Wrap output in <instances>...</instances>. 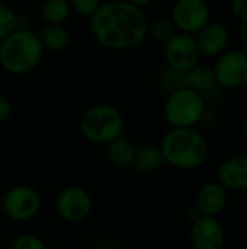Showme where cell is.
Masks as SVG:
<instances>
[{
	"mask_svg": "<svg viewBox=\"0 0 247 249\" xmlns=\"http://www.w3.org/2000/svg\"><path fill=\"white\" fill-rule=\"evenodd\" d=\"M92 36L106 50L128 51L140 47L148 35V19L144 10L131 1L100 3L89 20Z\"/></svg>",
	"mask_w": 247,
	"mask_h": 249,
	"instance_id": "cell-1",
	"label": "cell"
},
{
	"mask_svg": "<svg viewBox=\"0 0 247 249\" xmlns=\"http://www.w3.org/2000/svg\"><path fill=\"white\" fill-rule=\"evenodd\" d=\"M165 163L182 169L194 171L201 168L208 159V142L197 128H170L159 146Z\"/></svg>",
	"mask_w": 247,
	"mask_h": 249,
	"instance_id": "cell-2",
	"label": "cell"
},
{
	"mask_svg": "<svg viewBox=\"0 0 247 249\" xmlns=\"http://www.w3.org/2000/svg\"><path fill=\"white\" fill-rule=\"evenodd\" d=\"M44 48L38 34L28 28H17L0 42V67L12 76H23L38 67Z\"/></svg>",
	"mask_w": 247,
	"mask_h": 249,
	"instance_id": "cell-3",
	"label": "cell"
},
{
	"mask_svg": "<svg viewBox=\"0 0 247 249\" xmlns=\"http://www.w3.org/2000/svg\"><path fill=\"white\" fill-rule=\"evenodd\" d=\"M125 118L122 112L111 104H96L89 107L79 121V130L84 140L92 144L108 146L122 137Z\"/></svg>",
	"mask_w": 247,
	"mask_h": 249,
	"instance_id": "cell-4",
	"label": "cell"
},
{
	"mask_svg": "<svg viewBox=\"0 0 247 249\" xmlns=\"http://www.w3.org/2000/svg\"><path fill=\"white\" fill-rule=\"evenodd\" d=\"M205 98L188 88L167 95L163 105L165 120L172 128H195L205 117Z\"/></svg>",
	"mask_w": 247,
	"mask_h": 249,
	"instance_id": "cell-5",
	"label": "cell"
},
{
	"mask_svg": "<svg viewBox=\"0 0 247 249\" xmlns=\"http://www.w3.org/2000/svg\"><path fill=\"white\" fill-rule=\"evenodd\" d=\"M211 9L204 0H179L173 4L170 20L179 34L197 35L211 20Z\"/></svg>",
	"mask_w": 247,
	"mask_h": 249,
	"instance_id": "cell-6",
	"label": "cell"
},
{
	"mask_svg": "<svg viewBox=\"0 0 247 249\" xmlns=\"http://www.w3.org/2000/svg\"><path fill=\"white\" fill-rule=\"evenodd\" d=\"M57 214L68 223H80L86 220L93 210V200L90 194L77 185L63 188L54 201Z\"/></svg>",
	"mask_w": 247,
	"mask_h": 249,
	"instance_id": "cell-7",
	"label": "cell"
},
{
	"mask_svg": "<svg viewBox=\"0 0 247 249\" xmlns=\"http://www.w3.org/2000/svg\"><path fill=\"white\" fill-rule=\"evenodd\" d=\"M41 209V196L31 185H16L3 198V212L13 222H28Z\"/></svg>",
	"mask_w": 247,
	"mask_h": 249,
	"instance_id": "cell-8",
	"label": "cell"
},
{
	"mask_svg": "<svg viewBox=\"0 0 247 249\" xmlns=\"http://www.w3.org/2000/svg\"><path fill=\"white\" fill-rule=\"evenodd\" d=\"M217 86L224 89H239L247 83V53L230 50L217 57L213 67Z\"/></svg>",
	"mask_w": 247,
	"mask_h": 249,
	"instance_id": "cell-9",
	"label": "cell"
},
{
	"mask_svg": "<svg viewBox=\"0 0 247 249\" xmlns=\"http://www.w3.org/2000/svg\"><path fill=\"white\" fill-rule=\"evenodd\" d=\"M165 58L167 67L188 73L195 66L199 64V50L195 41V36L186 34H176L165 45Z\"/></svg>",
	"mask_w": 247,
	"mask_h": 249,
	"instance_id": "cell-10",
	"label": "cell"
},
{
	"mask_svg": "<svg viewBox=\"0 0 247 249\" xmlns=\"http://www.w3.org/2000/svg\"><path fill=\"white\" fill-rule=\"evenodd\" d=\"M226 239V229L217 217L201 216L191 225L189 242L192 249H223Z\"/></svg>",
	"mask_w": 247,
	"mask_h": 249,
	"instance_id": "cell-11",
	"label": "cell"
},
{
	"mask_svg": "<svg viewBox=\"0 0 247 249\" xmlns=\"http://www.w3.org/2000/svg\"><path fill=\"white\" fill-rule=\"evenodd\" d=\"M201 55L214 58L227 51L230 44V31L221 22H210L195 36Z\"/></svg>",
	"mask_w": 247,
	"mask_h": 249,
	"instance_id": "cell-12",
	"label": "cell"
},
{
	"mask_svg": "<svg viewBox=\"0 0 247 249\" xmlns=\"http://www.w3.org/2000/svg\"><path fill=\"white\" fill-rule=\"evenodd\" d=\"M217 182L229 191L247 190V156H231L221 162L217 171Z\"/></svg>",
	"mask_w": 247,
	"mask_h": 249,
	"instance_id": "cell-13",
	"label": "cell"
},
{
	"mask_svg": "<svg viewBox=\"0 0 247 249\" xmlns=\"http://www.w3.org/2000/svg\"><path fill=\"white\" fill-rule=\"evenodd\" d=\"M229 201L227 191L218 182H208L201 187L197 196V210L201 216L217 217L226 209Z\"/></svg>",
	"mask_w": 247,
	"mask_h": 249,
	"instance_id": "cell-14",
	"label": "cell"
},
{
	"mask_svg": "<svg viewBox=\"0 0 247 249\" xmlns=\"http://www.w3.org/2000/svg\"><path fill=\"white\" fill-rule=\"evenodd\" d=\"M135 150L137 147L132 144V142L130 139H125L124 136L106 146V155L109 162L121 169L132 168L135 159Z\"/></svg>",
	"mask_w": 247,
	"mask_h": 249,
	"instance_id": "cell-15",
	"label": "cell"
},
{
	"mask_svg": "<svg viewBox=\"0 0 247 249\" xmlns=\"http://www.w3.org/2000/svg\"><path fill=\"white\" fill-rule=\"evenodd\" d=\"M165 165L162 152L159 146L153 144H144L141 147H137L135 150V159L132 163V169L138 174H153L157 169H160Z\"/></svg>",
	"mask_w": 247,
	"mask_h": 249,
	"instance_id": "cell-16",
	"label": "cell"
},
{
	"mask_svg": "<svg viewBox=\"0 0 247 249\" xmlns=\"http://www.w3.org/2000/svg\"><path fill=\"white\" fill-rule=\"evenodd\" d=\"M185 86L205 98L217 86L213 69L201 64L195 66L192 70L185 73Z\"/></svg>",
	"mask_w": 247,
	"mask_h": 249,
	"instance_id": "cell-17",
	"label": "cell"
},
{
	"mask_svg": "<svg viewBox=\"0 0 247 249\" xmlns=\"http://www.w3.org/2000/svg\"><path fill=\"white\" fill-rule=\"evenodd\" d=\"M38 36L44 51L48 50L51 53L64 51L71 41V35L64 25H47L41 29Z\"/></svg>",
	"mask_w": 247,
	"mask_h": 249,
	"instance_id": "cell-18",
	"label": "cell"
},
{
	"mask_svg": "<svg viewBox=\"0 0 247 249\" xmlns=\"http://www.w3.org/2000/svg\"><path fill=\"white\" fill-rule=\"evenodd\" d=\"M71 13L70 1L48 0L41 7V16L47 25H63Z\"/></svg>",
	"mask_w": 247,
	"mask_h": 249,
	"instance_id": "cell-19",
	"label": "cell"
},
{
	"mask_svg": "<svg viewBox=\"0 0 247 249\" xmlns=\"http://www.w3.org/2000/svg\"><path fill=\"white\" fill-rule=\"evenodd\" d=\"M176 34L175 25L167 18H159L153 20V23H148V35L163 45H166Z\"/></svg>",
	"mask_w": 247,
	"mask_h": 249,
	"instance_id": "cell-20",
	"label": "cell"
},
{
	"mask_svg": "<svg viewBox=\"0 0 247 249\" xmlns=\"http://www.w3.org/2000/svg\"><path fill=\"white\" fill-rule=\"evenodd\" d=\"M159 85H160L162 90L166 92L167 95H170L176 90H181V89L186 88L185 86V73L173 70L170 67H166L162 70V73L159 76Z\"/></svg>",
	"mask_w": 247,
	"mask_h": 249,
	"instance_id": "cell-21",
	"label": "cell"
},
{
	"mask_svg": "<svg viewBox=\"0 0 247 249\" xmlns=\"http://www.w3.org/2000/svg\"><path fill=\"white\" fill-rule=\"evenodd\" d=\"M19 28V16L6 3H0V42Z\"/></svg>",
	"mask_w": 247,
	"mask_h": 249,
	"instance_id": "cell-22",
	"label": "cell"
},
{
	"mask_svg": "<svg viewBox=\"0 0 247 249\" xmlns=\"http://www.w3.org/2000/svg\"><path fill=\"white\" fill-rule=\"evenodd\" d=\"M100 1L99 0H71L70 1V7L71 10L86 19H92V16L96 13V10L99 9Z\"/></svg>",
	"mask_w": 247,
	"mask_h": 249,
	"instance_id": "cell-23",
	"label": "cell"
},
{
	"mask_svg": "<svg viewBox=\"0 0 247 249\" xmlns=\"http://www.w3.org/2000/svg\"><path fill=\"white\" fill-rule=\"evenodd\" d=\"M12 249H47V245L44 244V241L41 238H38L36 235L32 233H25L17 236L13 244Z\"/></svg>",
	"mask_w": 247,
	"mask_h": 249,
	"instance_id": "cell-24",
	"label": "cell"
},
{
	"mask_svg": "<svg viewBox=\"0 0 247 249\" xmlns=\"http://www.w3.org/2000/svg\"><path fill=\"white\" fill-rule=\"evenodd\" d=\"M231 10L240 22H247V0H234L231 3Z\"/></svg>",
	"mask_w": 247,
	"mask_h": 249,
	"instance_id": "cell-25",
	"label": "cell"
},
{
	"mask_svg": "<svg viewBox=\"0 0 247 249\" xmlns=\"http://www.w3.org/2000/svg\"><path fill=\"white\" fill-rule=\"evenodd\" d=\"M13 114V105L12 102L6 98L0 95V123L7 121Z\"/></svg>",
	"mask_w": 247,
	"mask_h": 249,
	"instance_id": "cell-26",
	"label": "cell"
},
{
	"mask_svg": "<svg viewBox=\"0 0 247 249\" xmlns=\"http://www.w3.org/2000/svg\"><path fill=\"white\" fill-rule=\"evenodd\" d=\"M237 36L242 41V44H245L247 47V22L240 23V26L237 28Z\"/></svg>",
	"mask_w": 247,
	"mask_h": 249,
	"instance_id": "cell-27",
	"label": "cell"
},
{
	"mask_svg": "<svg viewBox=\"0 0 247 249\" xmlns=\"http://www.w3.org/2000/svg\"><path fill=\"white\" fill-rule=\"evenodd\" d=\"M131 3H132L134 6H137L138 9L144 10V7H147V6L151 4V0H132Z\"/></svg>",
	"mask_w": 247,
	"mask_h": 249,
	"instance_id": "cell-28",
	"label": "cell"
},
{
	"mask_svg": "<svg viewBox=\"0 0 247 249\" xmlns=\"http://www.w3.org/2000/svg\"><path fill=\"white\" fill-rule=\"evenodd\" d=\"M98 249H115L112 245H109V244H103V245H100Z\"/></svg>",
	"mask_w": 247,
	"mask_h": 249,
	"instance_id": "cell-29",
	"label": "cell"
},
{
	"mask_svg": "<svg viewBox=\"0 0 247 249\" xmlns=\"http://www.w3.org/2000/svg\"><path fill=\"white\" fill-rule=\"evenodd\" d=\"M131 249H141V248H131Z\"/></svg>",
	"mask_w": 247,
	"mask_h": 249,
	"instance_id": "cell-30",
	"label": "cell"
}]
</instances>
